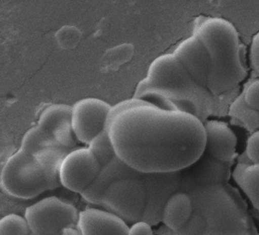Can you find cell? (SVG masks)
Listing matches in <instances>:
<instances>
[{
  "instance_id": "cell-1",
  "label": "cell",
  "mask_w": 259,
  "mask_h": 235,
  "mask_svg": "<svg viewBox=\"0 0 259 235\" xmlns=\"http://www.w3.org/2000/svg\"><path fill=\"white\" fill-rule=\"evenodd\" d=\"M107 130L116 156L142 173L182 171L205 150L204 123L177 106L145 101L119 112Z\"/></svg>"
},
{
  "instance_id": "cell-2",
  "label": "cell",
  "mask_w": 259,
  "mask_h": 235,
  "mask_svg": "<svg viewBox=\"0 0 259 235\" xmlns=\"http://www.w3.org/2000/svg\"><path fill=\"white\" fill-rule=\"evenodd\" d=\"M193 34L204 42L210 59L207 88L213 95L224 93L246 76L242 47L236 27L225 18L200 16Z\"/></svg>"
},
{
  "instance_id": "cell-6",
  "label": "cell",
  "mask_w": 259,
  "mask_h": 235,
  "mask_svg": "<svg viewBox=\"0 0 259 235\" xmlns=\"http://www.w3.org/2000/svg\"><path fill=\"white\" fill-rule=\"evenodd\" d=\"M20 149L36 158L45 172L48 190H55L62 186L60 167L71 149L59 144L38 125L31 127L25 133Z\"/></svg>"
},
{
  "instance_id": "cell-21",
  "label": "cell",
  "mask_w": 259,
  "mask_h": 235,
  "mask_svg": "<svg viewBox=\"0 0 259 235\" xmlns=\"http://www.w3.org/2000/svg\"><path fill=\"white\" fill-rule=\"evenodd\" d=\"M32 200H25L10 195L1 190L0 191V215L5 216L11 214L23 215L30 206L33 204Z\"/></svg>"
},
{
  "instance_id": "cell-17",
  "label": "cell",
  "mask_w": 259,
  "mask_h": 235,
  "mask_svg": "<svg viewBox=\"0 0 259 235\" xmlns=\"http://www.w3.org/2000/svg\"><path fill=\"white\" fill-rule=\"evenodd\" d=\"M233 119L240 122L245 128L254 132L259 130V111L250 107L244 100L243 94L239 95L232 103L229 111Z\"/></svg>"
},
{
  "instance_id": "cell-12",
  "label": "cell",
  "mask_w": 259,
  "mask_h": 235,
  "mask_svg": "<svg viewBox=\"0 0 259 235\" xmlns=\"http://www.w3.org/2000/svg\"><path fill=\"white\" fill-rule=\"evenodd\" d=\"M72 106L53 104L45 108L39 116L37 125L49 133L59 144L71 149L76 144L72 128Z\"/></svg>"
},
{
  "instance_id": "cell-15",
  "label": "cell",
  "mask_w": 259,
  "mask_h": 235,
  "mask_svg": "<svg viewBox=\"0 0 259 235\" xmlns=\"http://www.w3.org/2000/svg\"><path fill=\"white\" fill-rule=\"evenodd\" d=\"M137 170L130 167L121 160L117 156L107 165L101 167V171L90 186L81 194L88 203L101 204L103 194L115 180L135 174Z\"/></svg>"
},
{
  "instance_id": "cell-20",
  "label": "cell",
  "mask_w": 259,
  "mask_h": 235,
  "mask_svg": "<svg viewBox=\"0 0 259 235\" xmlns=\"http://www.w3.org/2000/svg\"><path fill=\"white\" fill-rule=\"evenodd\" d=\"M31 228L23 215L11 214L1 217L0 235H30Z\"/></svg>"
},
{
  "instance_id": "cell-27",
  "label": "cell",
  "mask_w": 259,
  "mask_h": 235,
  "mask_svg": "<svg viewBox=\"0 0 259 235\" xmlns=\"http://www.w3.org/2000/svg\"><path fill=\"white\" fill-rule=\"evenodd\" d=\"M30 235H37V234H34V233H31V234H30Z\"/></svg>"
},
{
  "instance_id": "cell-11",
  "label": "cell",
  "mask_w": 259,
  "mask_h": 235,
  "mask_svg": "<svg viewBox=\"0 0 259 235\" xmlns=\"http://www.w3.org/2000/svg\"><path fill=\"white\" fill-rule=\"evenodd\" d=\"M174 55L191 77L200 86L207 88L210 71V59L204 42L196 35L186 38L176 47Z\"/></svg>"
},
{
  "instance_id": "cell-9",
  "label": "cell",
  "mask_w": 259,
  "mask_h": 235,
  "mask_svg": "<svg viewBox=\"0 0 259 235\" xmlns=\"http://www.w3.org/2000/svg\"><path fill=\"white\" fill-rule=\"evenodd\" d=\"M101 169V164L89 147L72 150L60 167V182L69 191L81 194L90 186Z\"/></svg>"
},
{
  "instance_id": "cell-14",
  "label": "cell",
  "mask_w": 259,
  "mask_h": 235,
  "mask_svg": "<svg viewBox=\"0 0 259 235\" xmlns=\"http://www.w3.org/2000/svg\"><path fill=\"white\" fill-rule=\"evenodd\" d=\"M76 227L81 235H128L130 230L117 215L95 208L79 212Z\"/></svg>"
},
{
  "instance_id": "cell-8",
  "label": "cell",
  "mask_w": 259,
  "mask_h": 235,
  "mask_svg": "<svg viewBox=\"0 0 259 235\" xmlns=\"http://www.w3.org/2000/svg\"><path fill=\"white\" fill-rule=\"evenodd\" d=\"M182 174L175 172L143 173L145 206L142 220L151 225L162 221L163 209L171 196L181 186Z\"/></svg>"
},
{
  "instance_id": "cell-16",
  "label": "cell",
  "mask_w": 259,
  "mask_h": 235,
  "mask_svg": "<svg viewBox=\"0 0 259 235\" xmlns=\"http://www.w3.org/2000/svg\"><path fill=\"white\" fill-rule=\"evenodd\" d=\"M192 213V199L186 193L178 191L166 202L162 221L168 228L177 231L189 221Z\"/></svg>"
},
{
  "instance_id": "cell-7",
  "label": "cell",
  "mask_w": 259,
  "mask_h": 235,
  "mask_svg": "<svg viewBox=\"0 0 259 235\" xmlns=\"http://www.w3.org/2000/svg\"><path fill=\"white\" fill-rule=\"evenodd\" d=\"M78 215L75 206L57 197L33 203L25 214L31 233L37 235H60L66 227L77 225Z\"/></svg>"
},
{
  "instance_id": "cell-26",
  "label": "cell",
  "mask_w": 259,
  "mask_h": 235,
  "mask_svg": "<svg viewBox=\"0 0 259 235\" xmlns=\"http://www.w3.org/2000/svg\"><path fill=\"white\" fill-rule=\"evenodd\" d=\"M60 235H81V232L78 230V227H69L63 229V231L60 233Z\"/></svg>"
},
{
  "instance_id": "cell-24",
  "label": "cell",
  "mask_w": 259,
  "mask_h": 235,
  "mask_svg": "<svg viewBox=\"0 0 259 235\" xmlns=\"http://www.w3.org/2000/svg\"><path fill=\"white\" fill-rule=\"evenodd\" d=\"M249 56L253 68L259 74V31H257L251 39Z\"/></svg>"
},
{
  "instance_id": "cell-19",
  "label": "cell",
  "mask_w": 259,
  "mask_h": 235,
  "mask_svg": "<svg viewBox=\"0 0 259 235\" xmlns=\"http://www.w3.org/2000/svg\"><path fill=\"white\" fill-rule=\"evenodd\" d=\"M89 149L95 155L101 167L111 162L116 156L107 130L101 131L89 143Z\"/></svg>"
},
{
  "instance_id": "cell-13",
  "label": "cell",
  "mask_w": 259,
  "mask_h": 235,
  "mask_svg": "<svg viewBox=\"0 0 259 235\" xmlns=\"http://www.w3.org/2000/svg\"><path fill=\"white\" fill-rule=\"evenodd\" d=\"M203 123L205 130L204 153L220 162H231L237 145L234 131L227 123L219 120H207Z\"/></svg>"
},
{
  "instance_id": "cell-5",
  "label": "cell",
  "mask_w": 259,
  "mask_h": 235,
  "mask_svg": "<svg viewBox=\"0 0 259 235\" xmlns=\"http://www.w3.org/2000/svg\"><path fill=\"white\" fill-rule=\"evenodd\" d=\"M142 174L137 171L132 175L115 180L103 194L100 206L127 224H134L142 220L145 206Z\"/></svg>"
},
{
  "instance_id": "cell-10",
  "label": "cell",
  "mask_w": 259,
  "mask_h": 235,
  "mask_svg": "<svg viewBox=\"0 0 259 235\" xmlns=\"http://www.w3.org/2000/svg\"><path fill=\"white\" fill-rule=\"evenodd\" d=\"M111 106L97 98L78 100L72 106V128L75 137L88 144L101 131L106 130Z\"/></svg>"
},
{
  "instance_id": "cell-22",
  "label": "cell",
  "mask_w": 259,
  "mask_h": 235,
  "mask_svg": "<svg viewBox=\"0 0 259 235\" xmlns=\"http://www.w3.org/2000/svg\"><path fill=\"white\" fill-rule=\"evenodd\" d=\"M244 100L250 107L259 111V79L252 80L242 92Z\"/></svg>"
},
{
  "instance_id": "cell-23",
  "label": "cell",
  "mask_w": 259,
  "mask_h": 235,
  "mask_svg": "<svg viewBox=\"0 0 259 235\" xmlns=\"http://www.w3.org/2000/svg\"><path fill=\"white\" fill-rule=\"evenodd\" d=\"M247 156L254 163H259V130L251 133L247 139Z\"/></svg>"
},
{
  "instance_id": "cell-4",
  "label": "cell",
  "mask_w": 259,
  "mask_h": 235,
  "mask_svg": "<svg viewBox=\"0 0 259 235\" xmlns=\"http://www.w3.org/2000/svg\"><path fill=\"white\" fill-rule=\"evenodd\" d=\"M0 187L25 200H33L48 190L45 172L36 158L20 148L3 164Z\"/></svg>"
},
{
  "instance_id": "cell-25",
  "label": "cell",
  "mask_w": 259,
  "mask_h": 235,
  "mask_svg": "<svg viewBox=\"0 0 259 235\" xmlns=\"http://www.w3.org/2000/svg\"><path fill=\"white\" fill-rule=\"evenodd\" d=\"M128 235H153L151 225L146 221L140 220L132 224L128 230Z\"/></svg>"
},
{
  "instance_id": "cell-18",
  "label": "cell",
  "mask_w": 259,
  "mask_h": 235,
  "mask_svg": "<svg viewBox=\"0 0 259 235\" xmlns=\"http://www.w3.org/2000/svg\"><path fill=\"white\" fill-rule=\"evenodd\" d=\"M236 180L253 206L259 210V163L248 165Z\"/></svg>"
},
{
  "instance_id": "cell-3",
  "label": "cell",
  "mask_w": 259,
  "mask_h": 235,
  "mask_svg": "<svg viewBox=\"0 0 259 235\" xmlns=\"http://www.w3.org/2000/svg\"><path fill=\"white\" fill-rule=\"evenodd\" d=\"M148 92L174 102L179 109L203 122L211 109L213 94L194 80L174 53L161 55L151 62L146 77L136 86L134 98L141 99Z\"/></svg>"
}]
</instances>
